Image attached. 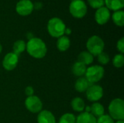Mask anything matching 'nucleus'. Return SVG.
I'll use <instances>...</instances> for the list:
<instances>
[{"label": "nucleus", "mask_w": 124, "mask_h": 123, "mask_svg": "<svg viewBox=\"0 0 124 123\" xmlns=\"http://www.w3.org/2000/svg\"><path fill=\"white\" fill-rule=\"evenodd\" d=\"M27 37H28V40H30V39H31V38H33V34H32L31 33H28L27 34Z\"/></svg>", "instance_id": "32"}, {"label": "nucleus", "mask_w": 124, "mask_h": 123, "mask_svg": "<svg viewBox=\"0 0 124 123\" xmlns=\"http://www.w3.org/2000/svg\"><path fill=\"white\" fill-rule=\"evenodd\" d=\"M97 57V59H98L99 63L102 65H106L110 62V57L106 52L102 51V53L98 54Z\"/></svg>", "instance_id": "25"}, {"label": "nucleus", "mask_w": 124, "mask_h": 123, "mask_svg": "<svg viewBox=\"0 0 124 123\" xmlns=\"http://www.w3.org/2000/svg\"><path fill=\"white\" fill-rule=\"evenodd\" d=\"M92 85L89 83L85 77H80L77 79L75 83V89L80 93L86 92L89 86Z\"/></svg>", "instance_id": "15"}, {"label": "nucleus", "mask_w": 124, "mask_h": 123, "mask_svg": "<svg viewBox=\"0 0 124 123\" xmlns=\"http://www.w3.org/2000/svg\"><path fill=\"white\" fill-rule=\"evenodd\" d=\"M90 113L96 118H98L105 115V108L103 105L99 102H94V104H92L90 107Z\"/></svg>", "instance_id": "20"}, {"label": "nucleus", "mask_w": 124, "mask_h": 123, "mask_svg": "<svg viewBox=\"0 0 124 123\" xmlns=\"http://www.w3.org/2000/svg\"><path fill=\"white\" fill-rule=\"evenodd\" d=\"M105 75V70L101 65H92L86 68L85 78L90 84H95L99 82Z\"/></svg>", "instance_id": "4"}, {"label": "nucleus", "mask_w": 124, "mask_h": 123, "mask_svg": "<svg viewBox=\"0 0 124 123\" xmlns=\"http://www.w3.org/2000/svg\"><path fill=\"white\" fill-rule=\"evenodd\" d=\"M104 94L102 86L97 84H92L86 91V96L89 101L97 102L100 100Z\"/></svg>", "instance_id": "7"}, {"label": "nucleus", "mask_w": 124, "mask_h": 123, "mask_svg": "<svg viewBox=\"0 0 124 123\" xmlns=\"http://www.w3.org/2000/svg\"><path fill=\"white\" fill-rule=\"evenodd\" d=\"M86 68L87 67L84 64L77 61L73 64V65L72 67V72L76 76L80 78V77L85 75Z\"/></svg>", "instance_id": "16"}, {"label": "nucleus", "mask_w": 124, "mask_h": 123, "mask_svg": "<svg viewBox=\"0 0 124 123\" xmlns=\"http://www.w3.org/2000/svg\"><path fill=\"white\" fill-rule=\"evenodd\" d=\"M69 12L75 18H82L87 13V6L83 0H73L69 6Z\"/></svg>", "instance_id": "6"}, {"label": "nucleus", "mask_w": 124, "mask_h": 123, "mask_svg": "<svg viewBox=\"0 0 124 123\" xmlns=\"http://www.w3.org/2000/svg\"><path fill=\"white\" fill-rule=\"evenodd\" d=\"M108 110L109 115L113 120L117 121L124 120V101L122 99L116 98L112 100L109 104Z\"/></svg>", "instance_id": "3"}, {"label": "nucleus", "mask_w": 124, "mask_h": 123, "mask_svg": "<svg viewBox=\"0 0 124 123\" xmlns=\"http://www.w3.org/2000/svg\"><path fill=\"white\" fill-rule=\"evenodd\" d=\"M38 123H57L54 115L48 110H41L37 117Z\"/></svg>", "instance_id": "12"}, {"label": "nucleus", "mask_w": 124, "mask_h": 123, "mask_svg": "<svg viewBox=\"0 0 124 123\" xmlns=\"http://www.w3.org/2000/svg\"><path fill=\"white\" fill-rule=\"evenodd\" d=\"M26 50L30 56L36 59L44 57L47 52L46 45L44 41L42 39L36 37L28 40L26 43Z\"/></svg>", "instance_id": "1"}, {"label": "nucleus", "mask_w": 124, "mask_h": 123, "mask_svg": "<svg viewBox=\"0 0 124 123\" xmlns=\"http://www.w3.org/2000/svg\"><path fill=\"white\" fill-rule=\"evenodd\" d=\"M70 46V41L69 38L66 36H62L58 38L57 41V47L60 51H67Z\"/></svg>", "instance_id": "17"}, {"label": "nucleus", "mask_w": 124, "mask_h": 123, "mask_svg": "<svg viewBox=\"0 0 124 123\" xmlns=\"http://www.w3.org/2000/svg\"><path fill=\"white\" fill-rule=\"evenodd\" d=\"M105 5L109 10L118 11L124 7V0H104Z\"/></svg>", "instance_id": "14"}, {"label": "nucleus", "mask_w": 124, "mask_h": 123, "mask_svg": "<svg viewBox=\"0 0 124 123\" xmlns=\"http://www.w3.org/2000/svg\"><path fill=\"white\" fill-rule=\"evenodd\" d=\"M89 5L95 9H97L100 7H104L105 5V1L104 0H87Z\"/></svg>", "instance_id": "26"}, {"label": "nucleus", "mask_w": 124, "mask_h": 123, "mask_svg": "<svg viewBox=\"0 0 124 123\" xmlns=\"http://www.w3.org/2000/svg\"><path fill=\"white\" fill-rule=\"evenodd\" d=\"M105 48V43L100 36H91L86 42L87 51L91 53L94 57L97 56L102 53Z\"/></svg>", "instance_id": "5"}, {"label": "nucleus", "mask_w": 124, "mask_h": 123, "mask_svg": "<svg viewBox=\"0 0 124 123\" xmlns=\"http://www.w3.org/2000/svg\"><path fill=\"white\" fill-rule=\"evenodd\" d=\"M113 65L117 68H121L124 66V56L122 54H116L113 60Z\"/></svg>", "instance_id": "24"}, {"label": "nucleus", "mask_w": 124, "mask_h": 123, "mask_svg": "<svg viewBox=\"0 0 124 123\" xmlns=\"http://www.w3.org/2000/svg\"><path fill=\"white\" fill-rule=\"evenodd\" d=\"M124 123V120H118L116 123Z\"/></svg>", "instance_id": "33"}, {"label": "nucleus", "mask_w": 124, "mask_h": 123, "mask_svg": "<svg viewBox=\"0 0 124 123\" xmlns=\"http://www.w3.org/2000/svg\"><path fill=\"white\" fill-rule=\"evenodd\" d=\"M78 61L84 64L86 66L89 65L94 62V56L88 51H84L78 54Z\"/></svg>", "instance_id": "18"}, {"label": "nucleus", "mask_w": 124, "mask_h": 123, "mask_svg": "<svg viewBox=\"0 0 124 123\" xmlns=\"http://www.w3.org/2000/svg\"><path fill=\"white\" fill-rule=\"evenodd\" d=\"M33 3L31 0H20L15 7L17 13L21 16H28L33 11Z\"/></svg>", "instance_id": "9"}, {"label": "nucleus", "mask_w": 124, "mask_h": 123, "mask_svg": "<svg viewBox=\"0 0 124 123\" xmlns=\"http://www.w3.org/2000/svg\"><path fill=\"white\" fill-rule=\"evenodd\" d=\"M66 28L64 22L59 17L51 18L47 23V31L53 38H60L65 34Z\"/></svg>", "instance_id": "2"}, {"label": "nucleus", "mask_w": 124, "mask_h": 123, "mask_svg": "<svg viewBox=\"0 0 124 123\" xmlns=\"http://www.w3.org/2000/svg\"><path fill=\"white\" fill-rule=\"evenodd\" d=\"M116 47L118 51H120L121 54H124V38H121V39H119L117 42L116 44Z\"/></svg>", "instance_id": "28"}, {"label": "nucleus", "mask_w": 124, "mask_h": 123, "mask_svg": "<svg viewBox=\"0 0 124 123\" xmlns=\"http://www.w3.org/2000/svg\"><path fill=\"white\" fill-rule=\"evenodd\" d=\"M94 18L97 24L100 25H105L110 18V12L106 7H100L96 10Z\"/></svg>", "instance_id": "11"}, {"label": "nucleus", "mask_w": 124, "mask_h": 123, "mask_svg": "<svg viewBox=\"0 0 124 123\" xmlns=\"http://www.w3.org/2000/svg\"><path fill=\"white\" fill-rule=\"evenodd\" d=\"M76 117L72 113H65L61 116L58 123H76Z\"/></svg>", "instance_id": "23"}, {"label": "nucleus", "mask_w": 124, "mask_h": 123, "mask_svg": "<svg viewBox=\"0 0 124 123\" xmlns=\"http://www.w3.org/2000/svg\"><path fill=\"white\" fill-rule=\"evenodd\" d=\"M76 123H97V118L90 112H83L76 117Z\"/></svg>", "instance_id": "13"}, {"label": "nucleus", "mask_w": 124, "mask_h": 123, "mask_svg": "<svg viewBox=\"0 0 124 123\" xmlns=\"http://www.w3.org/2000/svg\"><path fill=\"white\" fill-rule=\"evenodd\" d=\"M72 109L77 112H83L85 109V102L81 97H75L71 101Z\"/></svg>", "instance_id": "19"}, {"label": "nucleus", "mask_w": 124, "mask_h": 123, "mask_svg": "<svg viewBox=\"0 0 124 123\" xmlns=\"http://www.w3.org/2000/svg\"><path fill=\"white\" fill-rule=\"evenodd\" d=\"M25 95L28 97V96H33L34 94V90L32 86H27L25 89Z\"/></svg>", "instance_id": "29"}, {"label": "nucleus", "mask_w": 124, "mask_h": 123, "mask_svg": "<svg viewBox=\"0 0 124 123\" xmlns=\"http://www.w3.org/2000/svg\"><path fill=\"white\" fill-rule=\"evenodd\" d=\"M25 106L26 109L31 113H39L43 108L41 100L36 96H31L27 97L25 101Z\"/></svg>", "instance_id": "8"}, {"label": "nucleus", "mask_w": 124, "mask_h": 123, "mask_svg": "<svg viewBox=\"0 0 124 123\" xmlns=\"http://www.w3.org/2000/svg\"><path fill=\"white\" fill-rule=\"evenodd\" d=\"M41 7H42V4L41 2H36L35 4H33V9L39 10Z\"/></svg>", "instance_id": "30"}, {"label": "nucleus", "mask_w": 124, "mask_h": 123, "mask_svg": "<svg viewBox=\"0 0 124 123\" xmlns=\"http://www.w3.org/2000/svg\"><path fill=\"white\" fill-rule=\"evenodd\" d=\"M13 51L15 54L20 55L26 49V43L23 40H17L13 44Z\"/></svg>", "instance_id": "22"}, {"label": "nucleus", "mask_w": 124, "mask_h": 123, "mask_svg": "<svg viewBox=\"0 0 124 123\" xmlns=\"http://www.w3.org/2000/svg\"><path fill=\"white\" fill-rule=\"evenodd\" d=\"M1 51H2V46H1V44L0 43V54L1 53Z\"/></svg>", "instance_id": "34"}, {"label": "nucleus", "mask_w": 124, "mask_h": 123, "mask_svg": "<svg viewBox=\"0 0 124 123\" xmlns=\"http://www.w3.org/2000/svg\"><path fill=\"white\" fill-rule=\"evenodd\" d=\"M71 32H72V30H71V29L69 28H66L65 30V33L66 35H70V34L71 33Z\"/></svg>", "instance_id": "31"}, {"label": "nucleus", "mask_w": 124, "mask_h": 123, "mask_svg": "<svg viewBox=\"0 0 124 123\" xmlns=\"http://www.w3.org/2000/svg\"><path fill=\"white\" fill-rule=\"evenodd\" d=\"M113 22L118 27H123L124 25V12L121 9L115 11L112 15Z\"/></svg>", "instance_id": "21"}, {"label": "nucleus", "mask_w": 124, "mask_h": 123, "mask_svg": "<svg viewBox=\"0 0 124 123\" xmlns=\"http://www.w3.org/2000/svg\"><path fill=\"white\" fill-rule=\"evenodd\" d=\"M19 61V56L15 54L14 52H9L7 54L2 62L3 67L8 71L13 70L17 65Z\"/></svg>", "instance_id": "10"}, {"label": "nucleus", "mask_w": 124, "mask_h": 123, "mask_svg": "<svg viewBox=\"0 0 124 123\" xmlns=\"http://www.w3.org/2000/svg\"><path fill=\"white\" fill-rule=\"evenodd\" d=\"M97 123H114V120L109 115H103L97 118Z\"/></svg>", "instance_id": "27"}]
</instances>
